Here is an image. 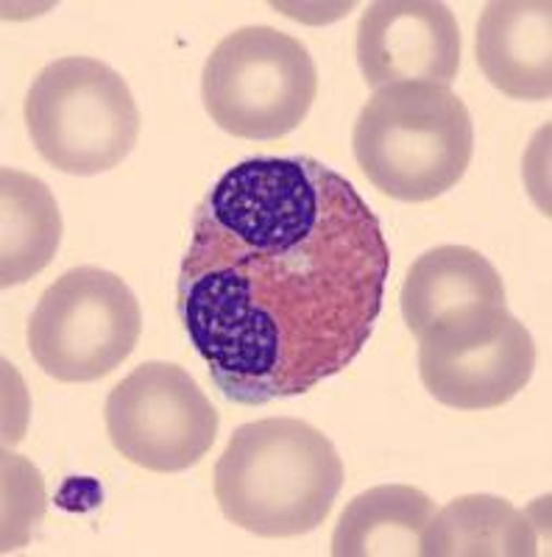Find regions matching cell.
Returning <instances> with one entry per match:
<instances>
[{
  "instance_id": "obj_1",
  "label": "cell",
  "mask_w": 552,
  "mask_h": 557,
  "mask_svg": "<svg viewBox=\"0 0 552 557\" xmlns=\"http://www.w3.org/2000/svg\"><path fill=\"white\" fill-rule=\"evenodd\" d=\"M388 273L380 218L349 178L305 153L246 159L193 215L179 318L229 401L268 405L360 357Z\"/></svg>"
},
{
  "instance_id": "obj_2",
  "label": "cell",
  "mask_w": 552,
  "mask_h": 557,
  "mask_svg": "<svg viewBox=\"0 0 552 557\" xmlns=\"http://www.w3.org/2000/svg\"><path fill=\"white\" fill-rule=\"evenodd\" d=\"M343 487V460L321 430L298 418H262L232 432L216 466L221 513L260 539L318 530Z\"/></svg>"
},
{
  "instance_id": "obj_3",
  "label": "cell",
  "mask_w": 552,
  "mask_h": 557,
  "mask_svg": "<svg viewBox=\"0 0 552 557\" xmlns=\"http://www.w3.org/2000/svg\"><path fill=\"white\" fill-rule=\"evenodd\" d=\"M352 148L377 190L396 201H432L464 178L475 153V126L450 87L391 84L360 109Z\"/></svg>"
},
{
  "instance_id": "obj_4",
  "label": "cell",
  "mask_w": 552,
  "mask_h": 557,
  "mask_svg": "<svg viewBox=\"0 0 552 557\" xmlns=\"http://www.w3.org/2000/svg\"><path fill=\"white\" fill-rule=\"evenodd\" d=\"M26 126L45 162L71 176L118 168L140 137V109L126 78L93 57H64L34 78Z\"/></svg>"
},
{
  "instance_id": "obj_5",
  "label": "cell",
  "mask_w": 552,
  "mask_h": 557,
  "mask_svg": "<svg viewBox=\"0 0 552 557\" xmlns=\"http://www.w3.org/2000/svg\"><path fill=\"white\" fill-rule=\"evenodd\" d=\"M316 96L318 70L310 51L280 28H237L204 64V109L232 137H285L307 121Z\"/></svg>"
},
{
  "instance_id": "obj_6",
  "label": "cell",
  "mask_w": 552,
  "mask_h": 557,
  "mask_svg": "<svg viewBox=\"0 0 552 557\" xmlns=\"http://www.w3.org/2000/svg\"><path fill=\"white\" fill-rule=\"evenodd\" d=\"M140 301L118 273L82 265L62 273L28 321V348L57 382L103 380L134 351Z\"/></svg>"
},
{
  "instance_id": "obj_7",
  "label": "cell",
  "mask_w": 552,
  "mask_h": 557,
  "mask_svg": "<svg viewBox=\"0 0 552 557\" xmlns=\"http://www.w3.org/2000/svg\"><path fill=\"white\" fill-rule=\"evenodd\" d=\"M536 343L505 305H466L419 337V374L432 399L455 410H494L525 391Z\"/></svg>"
},
{
  "instance_id": "obj_8",
  "label": "cell",
  "mask_w": 552,
  "mask_h": 557,
  "mask_svg": "<svg viewBox=\"0 0 552 557\" xmlns=\"http://www.w3.org/2000/svg\"><path fill=\"white\" fill-rule=\"evenodd\" d=\"M109 441L121 457L157 474L193 469L218 435L207 393L173 362H143L109 393Z\"/></svg>"
},
{
  "instance_id": "obj_9",
  "label": "cell",
  "mask_w": 552,
  "mask_h": 557,
  "mask_svg": "<svg viewBox=\"0 0 552 557\" xmlns=\"http://www.w3.org/2000/svg\"><path fill=\"white\" fill-rule=\"evenodd\" d=\"M357 64L368 87L427 82L450 87L461 73V28L436 0H380L357 26Z\"/></svg>"
},
{
  "instance_id": "obj_10",
  "label": "cell",
  "mask_w": 552,
  "mask_h": 557,
  "mask_svg": "<svg viewBox=\"0 0 552 557\" xmlns=\"http://www.w3.org/2000/svg\"><path fill=\"white\" fill-rule=\"evenodd\" d=\"M477 64L502 96H552V7L547 0H494L477 23Z\"/></svg>"
},
{
  "instance_id": "obj_11",
  "label": "cell",
  "mask_w": 552,
  "mask_h": 557,
  "mask_svg": "<svg viewBox=\"0 0 552 557\" xmlns=\"http://www.w3.org/2000/svg\"><path fill=\"white\" fill-rule=\"evenodd\" d=\"M466 305H505L496 268L469 246H439L413 262L400 293L402 318L416 337Z\"/></svg>"
},
{
  "instance_id": "obj_12",
  "label": "cell",
  "mask_w": 552,
  "mask_h": 557,
  "mask_svg": "<svg viewBox=\"0 0 552 557\" xmlns=\"http://www.w3.org/2000/svg\"><path fill=\"white\" fill-rule=\"evenodd\" d=\"M425 557H536L533 521L511 502L471 494L436 510L421 532Z\"/></svg>"
},
{
  "instance_id": "obj_13",
  "label": "cell",
  "mask_w": 552,
  "mask_h": 557,
  "mask_svg": "<svg viewBox=\"0 0 552 557\" xmlns=\"http://www.w3.org/2000/svg\"><path fill=\"white\" fill-rule=\"evenodd\" d=\"M439 507L410 485H380L355 496L332 532L335 557H416Z\"/></svg>"
},
{
  "instance_id": "obj_14",
  "label": "cell",
  "mask_w": 552,
  "mask_h": 557,
  "mask_svg": "<svg viewBox=\"0 0 552 557\" xmlns=\"http://www.w3.org/2000/svg\"><path fill=\"white\" fill-rule=\"evenodd\" d=\"M62 215L48 184L14 168L0 171V285L17 287L51 265Z\"/></svg>"
},
{
  "instance_id": "obj_15",
  "label": "cell",
  "mask_w": 552,
  "mask_h": 557,
  "mask_svg": "<svg viewBox=\"0 0 552 557\" xmlns=\"http://www.w3.org/2000/svg\"><path fill=\"white\" fill-rule=\"evenodd\" d=\"M57 505L62 510H71V513H84V510H93V507L101 505V485L89 480V476H73L62 485V491L57 494Z\"/></svg>"
}]
</instances>
